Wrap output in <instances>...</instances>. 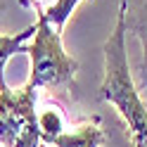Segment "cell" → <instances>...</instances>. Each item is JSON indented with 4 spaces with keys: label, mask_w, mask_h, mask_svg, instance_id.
I'll list each match as a JSON object with an SVG mask.
<instances>
[{
    "label": "cell",
    "mask_w": 147,
    "mask_h": 147,
    "mask_svg": "<svg viewBox=\"0 0 147 147\" xmlns=\"http://www.w3.org/2000/svg\"><path fill=\"white\" fill-rule=\"evenodd\" d=\"M126 7L119 0L116 22L105 43V78L100 83V97L109 102L126 123L133 147H147V100L140 95L135 78L128 69L126 55Z\"/></svg>",
    "instance_id": "cell-1"
},
{
    "label": "cell",
    "mask_w": 147,
    "mask_h": 147,
    "mask_svg": "<svg viewBox=\"0 0 147 147\" xmlns=\"http://www.w3.org/2000/svg\"><path fill=\"white\" fill-rule=\"evenodd\" d=\"M36 14H38V19H36L33 43L29 48H24V52H29V59H31V74H29L26 86H31L36 90L74 86L78 62L64 50L62 33L55 31L40 12Z\"/></svg>",
    "instance_id": "cell-2"
},
{
    "label": "cell",
    "mask_w": 147,
    "mask_h": 147,
    "mask_svg": "<svg viewBox=\"0 0 147 147\" xmlns=\"http://www.w3.org/2000/svg\"><path fill=\"white\" fill-rule=\"evenodd\" d=\"M38 90L31 86H0V145L3 147H40L38 131Z\"/></svg>",
    "instance_id": "cell-3"
},
{
    "label": "cell",
    "mask_w": 147,
    "mask_h": 147,
    "mask_svg": "<svg viewBox=\"0 0 147 147\" xmlns=\"http://www.w3.org/2000/svg\"><path fill=\"white\" fill-rule=\"evenodd\" d=\"M126 7V33L140 43V62L135 71V86L147 95V0H121Z\"/></svg>",
    "instance_id": "cell-4"
},
{
    "label": "cell",
    "mask_w": 147,
    "mask_h": 147,
    "mask_svg": "<svg viewBox=\"0 0 147 147\" xmlns=\"http://www.w3.org/2000/svg\"><path fill=\"white\" fill-rule=\"evenodd\" d=\"M107 142L105 131L100 128V121L95 119L93 123H81L74 131H64L50 142L52 147H102Z\"/></svg>",
    "instance_id": "cell-5"
},
{
    "label": "cell",
    "mask_w": 147,
    "mask_h": 147,
    "mask_svg": "<svg viewBox=\"0 0 147 147\" xmlns=\"http://www.w3.org/2000/svg\"><path fill=\"white\" fill-rule=\"evenodd\" d=\"M38 131H40V142H52L57 135H62L69 128L67 114L62 112L59 105H50L45 102L43 107H38Z\"/></svg>",
    "instance_id": "cell-6"
},
{
    "label": "cell",
    "mask_w": 147,
    "mask_h": 147,
    "mask_svg": "<svg viewBox=\"0 0 147 147\" xmlns=\"http://www.w3.org/2000/svg\"><path fill=\"white\" fill-rule=\"evenodd\" d=\"M36 33V24L26 26L24 31L14 33V36H3L0 33V86H5V64L7 59L12 57L17 52H24V40L31 38Z\"/></svg>",
    "instance_id": "cell-7"
},
{
    "label": "cell",
    "mask_w": 147,
    "mask_h": 147,
    "mask_svg": "<svg viewBox=\"0 0 147 147\" xmlns=\"http://www.w3.org/2000/svg\"><path fill=\"white\" fill-rule=\"evenodd\" d=\"M78 3H81V0H55V3L48 5L40 14L50 22V26H52L55 31H59V33H62L64 24H67V19L71 17V12L78 7Z\"/></svg>",
    "instance_id": "cell-8"
},
{
    "label": "cell",
    "mask_w": 147,
    "mask_h": 147,
    "mask_svg": "<svg viewBox=\"0 0 147 147\" xmlns=\"http://www.w3.org/2000/svg\"><path fill=\"white\" fill-rule=\"evenodd\" d=\"M55 0H19V5H24V7H33L36 12H43L48 5H52Z\"/></svg>",
    "instance_id": "cell-9"
},
{
    "label": "cell",
    "mask_w": 147,
    "mask_h": 147,
    "mask_svg": "<svg viewBox=\"0 0 147 147\" xmlns=\"http://www.w3.org/2000/svg\"><path fill=\"white\" fill-rule=\"evenodd\" d=\"M0 147H3V145H0Z\"/></svg>",
    "instance_id": "cell-10"
}]
</instances>
